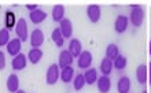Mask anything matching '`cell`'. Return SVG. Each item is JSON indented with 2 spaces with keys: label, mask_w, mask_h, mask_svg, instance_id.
Here are the masks:
<instances>
[{
  "label": "cell",
  "mask_w": 151,
  "mask_h": 93,
  "mask_svg": "<svg viewBox=\"0 0 151 93\" xmlns=\"http://www.w3.org/2000/svg\"><path fill=\"white\" fill-rule=\"evenodd\" d=\"M51 15H52V19L55 21V22H60L62 19H65V7L62 4L54 6L51 11Z\"/></svg>",
  "instance_id": "cell-21"
},
{
  "label": "cell",
  "mask_w": 151,
  "mask_h": 93,
  "mask_svg": "<svg viewBox=\"0 0 151 93\" xmlns=\"http://www.w3.org/2000/svg\"><path fill=\"white\" fill-rule=\"evenodd\" d=\"M15 93H26V92H25V90H22V89H18Z\"/></svg>",
  "instance_id": "cell-32"
},
{
  "label": "cell",
  "mask_w": 151,
  "mask_h": 93,
  "mask_svg": "<svg viewBox=\"0 0 151 93\" xmlns=\"http://www.w3.org/2000/svg\"><path fill=\"white\" fill-rule=\"evenodd\" d=\"M69 52L72 53L73 58H78L83 52V44H81V41L78 38H72L70 43H69Z\"/></svg>",
  "instance_id": "cell-12"
},
{
  "label": "cell",
  "mask_w": 151,
  "mask_h": 93,
  "mask_svg": "<svg viewBox=\"0 0 151 93\" xmlns=\"http://www.w3.org/2000/svg\"><path fill=\"white\" fill-rule=\"evenodd\" d=\"M128 25H129V19H128V16L118 15V16H117V19H115V22H114L115 32L119 33V34H121V33H124V32H127Z\"/></svg>",
  "instance_id": "cell-13"
},
{
  "label": "cell",
  "mask_w": 151,
  "mask_h": 93,
  "mask_svg": "<svg viewBox=\"0 0 151 93\" xmlns=\"http://www.w3.org/2000/svg\"><path fill=\"white\" fill-rule=\"evenodd\" d=\"M37 7H39L37 4H26V8H28V10H29L30 12L35 11V10H37Z\"/></svg>",
  "instance_id": "cell-30"
},
{
  "label": "cell",
  "mask_w": 151,
  "mask_h": 93,
  "mask_svg": "<svg viewBox=\"0 0 151 93\" xmlns=\"http://www.w3.org/2000/svg\"><path fill=\"white\" fill-rule=\"evenodd\" d=\"M10 40H11V37H10V32H8L7 29H1V30H0V48L6 47Z\"/></svg>",
  "instance_id": "cell-28"
},
{
  "label": "cell",
  "mask_w": 151,
  "mask_h": 93,
  "mask_svg": "<svg viewBox=\"0 0 151 93\" xmlns=\"http://www.w3.org/2000/svg\"><path fill=\"white\" fill-rule=\"evenodd\" d=\"M15 33L18 38L21 41H26L28 40V23H26V21L24 18H21V19L17 21V25H15Z\"/></svg>",
  "instance_id": "cell-3"
},
{
  "label": "cell",
  "mask_w": 151,
  "mask_h": 93,
  "mask_svg": "<svg viewBox=\"0 0 151 93\" xmlns=\"http://www.w3.org/2000/svg\"><path fill=\"white\" fill-rule=\"evenodd\" d=\"M96 85H98V90L100 93H109L111 89V81L107 75H102V77H98V81H96Z\"/></svg>",
  "instance_id": "cell-11"
},
{
  "label": "cell",
  "mask_w": 151,
  "mask_h": 93,
  "mask_svg": "<svg viewBox=\"0 0 151 93\" xmlns=\"http://www.w3.org/2000/svg\"><path fill=\"white\" fill-rule=\"evenodd\" d=\"M127 65H128V59L124 56V55H118V56L113 60V67H114V69H117V70H119V71L125 69V67H127Z\"/></svg>",
  "instance_id": "cell-26"
},
{
  "label": "cell",
  "mask_w": 151,
  "mask_h": 93,
  "mask_svg": "<svg viewBox=\"0 0 151 93\" xmlns=\"http://www.w3.org/2000/svg\"><path fill=\"white\" fill-rule=\"evenodd\" d=\"M29 18H30V21H32L35 25H39V23H41V22L45 21V18H47V12H44L43 10L37 8V10H35V11L30 12Z\"/></svg>",
  "instance_id": "cell-17"
},
{
  "label": "cell",
  "mask_w": 151,
  "mask_h": 93,
  "mask_svg": "<svg viewBox=\"0 0 151 93\" xmlns=\"http://www.w3.org/2000/svg\"><path fill=\"white\" fill-rule=\"evenodd\" d=\"M85 85H87V84H85V80H84V75H83V74L76 75L74 80H73V86H74V89L77 90V92H80V90H83V88Z\"/></svg>",
  "instance_id": "cell-27"
},
{
  "label": "cell",
  "mask_w": 151,
  "mask_h": 93,
  "mask_svg": "<svg viewBox=\"0 0 151 93\" xmlns=\"http://www.w3.org/2000/svg\"><path fill=\"white\" fill-rule=\"evenodd\" d=\"M142 93H147V92H146V90H144V92H142Z\"/></svg>",
  "instance_id": "cell-34"
},
{
  "label": "cell",
  "mask_w": 151,
  "mask_h": 93,
  "mask_svg": "<svg viewBox=\"0 0 151 93\" xmlns=\"http://www.w3.org/2000/svg\"><path fill=\"white\" fill-rule=\"evenodd\" d=\"M87 16H88V19L91 21L92 23L99 22L100 16H102L100 6H98V4H89V6L87 7Z\"/></svg>",
  "instance_id": "cell-4"
},
{
  "label": "cell",
  "mask_w": 151,
  "mask_h": 93,
  "mask_svg": "<svg viewBox=\"0 0 151 93\" xmlns=\"http://www.w3.org/2000/svg\"><path fill=\"white\" fill-rule=\"evenodd\" d=\"M73 60H74V58L72 56V53L69 52L68 49H63V51H60V53H59L58 66H59V69H65V67H68V66H72Z\"/></svg>",
  "instance_id": "cell-9"
},
{
  "label": "cell",
  "mask_w": 151,
  "mask_h": 93,
  "mask_svg": "<svg viewBox=\"0 0 151 93\" xmlns=\"http://www.w3.org/2000/svg\"><path fill=\"white\" fill-rule=\"evenodd\" d=\"M60 75V69L59 66L54 63V65H50L47 69V74H45V82L48 85H55L58 80H59Z\"/></svg>",
  "instance_id": "cell-2"
},
{
  "label": "cell",
  "mask_w": 151,
  "mask_h": 93,
  "mask_svg": "<svg viewBox=\"0 0 151 93\" xmlns=\"http://www.w3.org/2000/svg\"><path fill=\"white\" fill-rule=\"evenodd\" d=\"M128 19L131 21V23L135 26V28H140L143 25L144 21V10L140 4H133L131 8V15Z\"/></svg>",
  "instance_id": "cell-1"
},
{
  "label": "cell",
  "mask_w": 151,
  "mask_h": 93,
  "mask_svg": "<svg viewBox=\"0 0 151 93\" xmlns=\"http://www.w3.org/2000/svg\"><path fill=\"white\" fill-rule=\"evenodd\" d=\"M136 80L140 85H146V82L148 80V70L144 65H139L136 69Z\"/></svg>",
  "instance_id": "cell-15"
},
{
  "label": "cell",
  "mask_w": 151,
  "mask_h": 93,
  "mask_svg": "<svg viewBox=\"0 0 151 93\" xmlns=\"http://www.w3.org/2000/svg\"><path fill=\"white\" fill-rule=\"evenodd\" d=\"M30 45L32 48H40L44 43V33L40 30V29H35L30 34Z\"/></svg>",
  "instance_id": "cell-10"
},
{
  "label": "cell",
  "mask_w": 151,
  "mask_h": 93,
  "mask_svg": "<svg viewBox=\"0 0 151 93\" xmlns=\"http://www.w3.org/2000/svg\"><path fill=\"white\" fill-rule=\"evenodd\" d=\"M28 65V58L25 56L24 53H18L17 56L12 58V62H11V67L14 71H21L24 70Z\"/></svg>",
  "instance_id": "cell-7"
},
{
  "label": "cell",
  "mask_w": 151,
  "mask_h": 93,
  "mask_svg": "<svg viewBox=\"0 0 151 93\" xmlns=\"http://www.w3.org/2000/svg\"><path fill=\"white\" fill-rule=\"evenodd\" d=\"M73 77H74V69H73L72 66H68V67H65V69H60L59 78L62 80V82L69 84V82L73 80Z\"/></svg>",
  "instance_id": "cell-19"
},
{
  "label": "cell",
  "mask_w": 151,
  "mask_h": 93,
  "mask_svg": "<svg viewBox=\"0 0 151 93\" xmlns=\"http://www.w3.org/2000/svg\"><path fill=\"white\" fill-rule=\"evenodd\" d=\"M6 86H7V90L10 93H15L19 89V78H18V75L17 74H10L7 78V82H6Z\"/></svg>",
  "instance_id": "cell-14"
},
{
  "label": "cell",
  "mask_w": 151,
  "mask_h": 93,
  "mask_svg": "<svg viewBox=\"0 0 151 93\" xmlns=\"http://www.w3.org/2000/svg\"><path fill=\"white\" fill-rule=\"evenodd\" d=\"M28 60L30 62V63H33V65H37L41 59H43V51L40 48H32L30 51H29L28 53Z\"/></svg>",
  "instance_id": "cell-18"
},
{
  "label": "cell",
  "mask_w": 151,
  "mask_h": 93,
  "mask_svg": "<svg viewBox=\"0 0 151 93\" xmlns=\"http://www.w3.org/2000/svg\"><path fill=\"white\" fill-rule=\"evenodd\" d=\"M6 69V53L0 51V70Z\"/></svg>",
  "instance_id": "cell-29"
},
{
  "label": "cell",
  "mask_w": 151,
  "mask_h": 93,
  "mask_svg": "<svg viewBox=\"0 0 151 93\" xmlns=\"http://www.w3.org/2000/svg\"><path fill=\"white\" fill-rule=\"evenodd\" d=\"M59 30L62 33V36L63 38H72L73 36V23L72 21L68 19V18H65L59 22Z\"/></svg>",
  "instance_id": "cell-8"
},
{
  "label": "cell",
  "mask_w": 151,
  "mask_h": 93,
  "mask_svg": "<svg viewBox=\"0 0 151 93\" xmlns=\"http://www.w3.org/2000/svg\"><path fill=\"white\" fill-rule=\"evenodd\" d=\"M77 59H78L77 65H78L80 69H83V70L89 69V67H91V65H92V60H93L92 53L89 52V51H83V52H81V55H80Z\"/></svg>",
  "instance_id": "cell-6"
},
{
  "label": "cell",
  "mask_w": 151,
  "mask_h": 93,
  "mask_svg": "<svg viewBox=\"0 0 151 93\" xmlns=\"http://www.w3.org/2000/svg\"><path fill=\"white\" fill-rule=\"evenodd\" d=\"M117 90L118 93H129L131 90V80L129 77L124 75L118 80V84H117Z\"/></svg>",
  "instance_id": "cell-16"
},
{
  "label": "cell",
  "mask_w": 151,
  "mask_h": 93,
  "mask_svg": "<svg viewBox=\"0 0 151 93\" xmlns=\"http://www.w3.org/2000/svg\"><path fill=\"white\" fill-rule=\"evenodd\" d=\"M147 70H148V80H147V81L151 84V63L148 65V69H147Z\"/></svg>",
  "instance_id": "cell-31"
},
{
  "label": "cell",
  "mask_w": 151,
  "mask_h": 93,
  "mask_svg": "<svg viewBox=\"0 0 151 93\" xmlns=\"http://www.w3.org/2000/svg\"><path fill=\"white\" fill-rule=\"evenodd\" d=\"M83 75H84V80H85V84H88V85H92V84H95L98 81V70L96 69L89 67V69L85 70V73Z\"/></svg>",
  "instance_id": "cell-20"
},
{
  "label": "cell",
  "mask_w": 151,
  "mask_h": 93,
  "mask_svg": "<svg viewBox=\"0 0 151 93\" xmlns=\"http://www.w3.org/2000/svg\"><path fill=\"white\" fill-rule=\"evenodd\" d=\"M51 38H52V41L55 43L56 47H59V48H60V47H63L65 38H63V36H62V33H60L59 28H56V29H54V30H52Z\"/></svg>",
  "instance_id": "cell-25"
},
{
  "label": "cell",
  "mask_w": 151,
  "mask_h": 93,
  "mask_svg": "<svg viewBox=\"0 0 151 93\" xmlns=\"http://www.w3.org/2000/svg\"><path fill=\"white\" fill-rule=\"evenodd\" d=\"M113 60H110V59H107V58L104 56L102 60H100V71H102V74L103 75H110L113 71Z\"/></svg>",
  "instance_id": "cell-22"
},
{
  "label": "cell",
  "mask_w": 151,
  "mask_h": 93,
  "mask_svg": "<svg viewBox=\"0 0 151 93\" xmlns=\"http://www.w3.org/2000/svg\"><path fill=\"white\" fill-rule=\"evenodd\" d=\"M148 49H150V55H151V40H150V45H148Z\"/></svg>",
  "instance_id": "cell-33"
},
{
  "label": "cell",
  "mask_w": 151,
  "mask_h": 93,
  "mask_svg": "<svg viewBox=\"0 0 151 93\" xmlns=\"http://www.w3.org/2000/svg\"><path fill=\"white\" fill-rule=\"evenodd\" d=\"M21 48H22V41L17 37V38H12V40L8 41V44L6 45V51H7L8 55H11L12 58L17 56L18 53H21Z\"/></svg>",
  "instance_id": "cell-5"
},
{
  "label": "cell",
  "mask_w": 151,
  "mask_h": 93,
  "mask_svg": "<svg viewBox=\"0 0 151 93\" xmlns=\"http://www.w3.org/2000/svg\"><path fill=\"white\" fill-rule=\"evenodd\" d=\"M4 22H6V29H7L8 32H10L12 28H15V25H17L15 14H14L11 10H7V11H6V19H4Z\"/></svg>",
  "instance_id": "cell-23"
},
{
  "label": "cell",
  "mask_w": 151,
  "mask_h": 93,
  "mask_svg": "<svg viewBox=\"0 0 151 93\" xmlns=\"http://www.w3.org/2000/svg\"><path fill=\"white\" fill-rule=\"evenodd\" d=\"M118 55H121V53H119L118 45L117 44H109L107 48H106V58L110 59V60H114Z\"/></svg>",
  "instance_id": "cell-24"
}]
</instances>
